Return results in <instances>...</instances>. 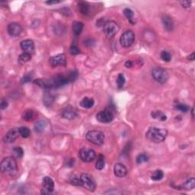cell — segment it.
I'll return each instance as SVG.
<instances>
[{
  "mask_svg": "<svg viewBox=\"0 0 195 195\" xmlns=\"http://www.w3.org/2000/svg\"><path fill=\"white\" fill-rule=\"evenodd\" d=\"M0 170L5 175L12 176L15 175L18 171L16 159L12 156L4 158L0 163Z\"/></svg>",
  "mask_w": 195,
  "mask_h": 195,
  "instance_id": "1",
  "label": "cell"
},
{
  "mask_svg": "<svg viewBox=\"0 0 195 195\" xmlns=\"http://www.w3.org/2000/svg\"><path fill=\"white\" fill-rule=\"evenodd\" d=\"M168 136V130L158 127H150L146 134V137L151 142L159 143L163 142Z\"/></svg>",
  "mask_w": 195,
  "mask_h": 195,
  "instance_id": "2",
  "label": "cell"
},
{
  "mask_svg": "<svg viewBox=\"0 0 195 195\" xmlns=\"http://www.w3.org/2000/svg\"><path fill=\"white\" fill-rule=\"evenodd\" d=\"M86 139L97 146H102L105 143V134L101 130H89L86 134Z\"/></svg>",
  "mask_w": 195,
  "mask_h": 195,
  "instance_id": "3",
  "label": "cell"
},
{
  "mask_svg": "<svg viewBox=\"0 0 195 195\" xmlns=\"http://www.w3.org/2000/svg\"><path fill=\"white\" fill-rule=\"evenodd\" d=\"M152 76L160 84H165L168 82L169 79L168 72L166 70L162 67H156L152 70Z\"/></svg>",
  "mask_w": 195,
  "mask_h": 195,
  "instance_id": "4",
  "label": "cell"
},
{
  "mask_svg": "<svg viewBox=\"0 0 195 195\" xmlns=\"http://www.w3.org/2000/svg\"><path fill=\"white\" fill-rule=\"evenodd\" d=\"M96 119L98 121L102 124H108L113 121L115 119V112L114 110L111 108H106V109L103 110L98 112L96 115Z\"/></svg>",
  "mask_w": 195,
  "mask_h": 195,
  "instance_id": "5",
  "label": "cell"
},
{
  "mask_svg": "<svg viewBox=\"0 0 195 195\" xmlns=\"http://www.w3.org/2000/svg\"><path fill=\"white\" fill-rule=\"evenodd\" d=\"M135 41V34L132 30H127L120 37V44L123 47H130Z\"/></svg>",
  "mask_w": 195,
  "mask_h": 195,
  "instance_id": "6",
  "label": "cell"
},
{
  "mask_svg": "<svg viewBox=\"0 0 195 195\" xmlns=\"http://www.w3.org/2000/svg\"><path fill=\"white\" fill-rule=\"evenodd\" d=\"M82 186L91 192H94L96 189V183L93 177L87 173H82L80 175Z\"/></svg>",
  "mask_w": 195,
  "mask_h": 195,
  "instance_id": "7",
  "label": "cell"
},
{
  "mask_svg": "<svg viewBox=\"0 0 195 195\" xmlns=\"http://www.w3.org/2000/svg\"><path fill=\"white\" fill-rule=\"evenodd\" d=\"M119 29H120L119 25L114 21H108L103 26V31H104L105 34L108 38H111L116 35L117 32H119Z\"/></svg>",
  "mask_w": 195,
  "mask_h": 195,
  "instance_id": "8",
  "label": "cell"
},
{
  "mask_svg": "<svg viewBox=\"0 0 195 195\" xmlns=\"http://www.w3.org/2000/svg\"><path fill=\"white\" fill-rule=\"evenodd\" d=\"M79 156L82 161L85 163H91L96 158V153L95 150L89 148H82L79 150Z\"/></svg>",
  "mask_w": 195,
  "mask_h": 195,
  "instance_id": "9",
  "label": "cell"
},
{
  "mask_svg": "<svg viewBox=\"0 0 195 195\" xmlns=\"http://www.w3.org/2000/svg\"><path fill=\"white\" fill-rule=\"evenodd\" d=\"M54 190V182L51 178L46 176L43 178V188L41 190V194H49L52 193Z\"/></svg>",
  "mask_w": 195,
  "mask_h": 195,
  "instance_id": "10",
  "label": "cell"
},
{
  "mask_svg": "<svg viewBox=\"0 0 195 195\" xmlns=\"http://www.w3.org/2000/svg\"><path fill=\"white\" fill-rule=\"evenodd\" d=\"M50 63L53 67H56L59 66H66V56L64 53H60L56 56H51L49 60Z\"/></svg>",
  "mask_w": 195,
  "mask_h": 195,
  "instance_id": "11",
  "label": "cell"
},
{
  "mask_svg": "<svg viewBox=\"0 0 195 195\" xmlns=\"http://www.w3.org/2000/svg\"><path fill=\"white\" fill-rule=\"evenodd\" d=\"M7 30H8V33L10 36L15 37H18L22 34V27L18 23L12 22V23H10L8 25Z\"/></svg>",
  "mask_w": 195,
  "mask_h": 195,
  "instance_id": "12",
  "label": "cell"
},
{
  "mask_svg": "<svg viewBox=\"0 0 195 195\" xmlns=\"http://www.w3.org/2000/svg\"><path fill=\"white\" fill-rule=\"evenodd\" d=\"M20 46L22 51H24V53H27L32 55L34 52V48H35V46H34V43L32 40H24V41H22L21 42Z\"/></svg>",
  "mask_w": 195,
  "mask_h": 195,
  "instance_id": "13",
  "label": "cell"
},
{
  "mask_svg": "<svg viewBox=\"0 0 195 195\" xmlns=\"http://www.w3.org/2000/svg\"><path fill=\"white\" fill-rule=\"evenodd\" d=\"M61 116L63 118L68 119V120H72L78 116V112L74 108L71 106H67L65 108H63L62 111Z\"/></svg>",
  "mask_w": 195,
  "mask_h": 195,
  "instance_id": "14",
  "label": "cell"
},
{
  "mask_svg": "<svg viewBox=\"0 0 195 195\" xmlns=\"http://www.w3.org/2000/svg\"><path fill=\"white\" fill-rule=\"evenodd\" d=\"M18 136H20L18 128H12L4 136L3 140L6 143H12L15 142V139L18 137Z\"/></svg>",
  "mask_w": 195,
  "mask_h": 195,
  "instance_id": "15",
  "label": "cell"
},
{
  "mask_svg": "<svg viewBox=\"0 0 195 195\" xmlns=\"http://www.w3.org/2000/svg\"><path fill=\"white\" fill-rule=\"evenodd\" d=\"M162 22L164 28L167 32H171L174 30V22L172 18L168 15H163L162 17Z\"/></svg>",
  "mask_w": 195,
  "mask_h": 195,
  "instance_id": "16",
  "label": "cell"
},
{
  "mask_svg": "<svg viewBox=\"0 0 195 195\" xmlns=\"http://www.w3.org/2000/svg\"><path fill=\"white\" fill-rule=\"evenodd\" d=\"M114 173L118 178H124L127 175V169L122 163H116L114 166Z\"/></svg>",
  "mask_w": 195,
  "mask_h": 195,
  "instance_id": "17",
  "label": "cell"
},
{
  "mask_svg": "<svg viewBox=\"0 0 195 195\" xmlns=\"http://www.w3.org/2000/svg\"><path fill=\"white\" fill-rule=\"evenodd\" d=\"M84 27V24L81 22H78V21H75L72 23V32H73L74 34L76 36L81 34L82 32Z\"/></svg>",
  "mask_w": 195,
  "mask_h": 195,
  "instance_id": "18",
  "label": "cell"
},
{
  "mask_svg": "<svg viewBox=\"0 0 195 195\" xmlns=\"http://www.w3.org/2000/svg\"><path fill=\"white\" fill-rule=\"evenodd\" d=\"M95 101L93 98H89V97H85L82 101H80L79 105L82 108H86V109H89V108H92L94 106Z\"/></svg>",
  "mask_w": 195,
  "mask_h": 195,
  "instance_id": "19",
  "label": "cell"
},
{
  "mask_svg": "<svg viewBox=\"0 0 195 195\" xmlns=\"http://www.w3.org/2000/svg\"><path fill=\"white\" fill-rule=\"evenodd\" d=\"M78 8L79 12L85 15H88L89 13V11H90L89 5L86 2H79L78 4Z\"/></svg>",
  "mask_w": 195,
  "mask_h": 195,
  "instance_id": "20",
  "label": "cell"
},
{
  "mask_svg": "<svg viewBox=\"0 0 195 195\" xmlns=\"http://www.w3.org/2000/svg\"><path fill=\"white\" fill-rule=\"evenodd\" d=\"M124 14L126 16V18H127L130 24H132L133 25H134L136 24V20L135 18H134V13L130 8H126L124 10Z\"/></svg>",
  "mask_w": 195,
  "mask_h": 195,
  "instance_id": "21",
  "label": "cell"
},
{
  "mask_svg": "<svg viewBox=\"0 0 195 195\" xmlns=\"http://www.w3.org/2000/svg\"><path fill=\"white\" fill-rule=\"evenodd\" d=\"M46 127V123L44 120H39V121L36 122L34 124V130L36 133L41 134L43 131L45 130Z\"/></svg>",
  "mask_w": 195,
  "mask_h": 195,
  "instance_id": "22",
  "label": "cell"
},
{
  "mask_svg": "<svg viewBox=\"0 0 195 195\" xmlns=\"http://www.w3.org/2000/svg\"><path fill=\"white\" fill-rule=\"evenodd\" d=\"M151 116L153 118L157 119V120H161V121H165V120H167L166 115L161 111H153L151 113Z\"/></svg>",
  "mask_w": 195,
  "mask_h": 195,
  "instance_id": "23",
  "label": "cell"
},
{
  "mask_svg": "<svg viewBox=\"0 0 195 195\" xmlns=\"http://www.w3.org/2000/svg\"><path fill=\"white\" fill-rule=\"evenodd\" d=\"M105 158L104 155L99 154L98 156L97 162H96L95 164V168H97L98 170H102V169L105 168Z\"/></svg>",
  "mask_w": 195,
  "mask_h": 195,
  "instance_id": "24",
  "label": "cell"
},
{
  "mask_svg": "<svg viewBox=\"0 0 195 195\" xmlns=\"http://www.w3.org/2000/svg\"><path fill=\"white\" fill-rule=\"evenodd\" d=\"M31 60H32V54H29V53H23L18 56V61L21 65H24L27 63V62L30 61Z\"/></svg>",
  "mask_w": 195,
  "mask_h": 195,
  "instance_id": "25",
  "label": "cell"
},
{
  "mask_svg": "<svg viewBox=\"0 0 195 195\" xmlns=\"http://www.w3.org/2000/svg\"><path fill=\"white\" fill-rule=\"evenodd\" d=\"M182 188L184 190H187V191H190V190L194 189L195 188V179L194 178H191L189 180H188L187 182H184V184L182 185Z\"/></svg>",
  "mask_w": 195,
  "mask_h": 195,
  "instance_id": "26",
  "label": "cell"
},
{
  "mask_svg": "<svg viewBox=\"0 0 195 195\" xmlns=\"http://www.w3.org/2000/svg\"><path fill=\"white\" fill-rule=\"evenodd\" d=\"M34 117V112L32 109H27L22 114V118L26 121H30Z\"/></svg>",
  "mask_w": 195,
  "mask_h": 195,
  "instance_id": "27",
  "label": "cell"
},
{
  "mask_svg": "<svg viewBox=\"0 0 195 195\" xmlns=\"http://www.w3.org/2000/svg\"><path fill=\"white\" fill-rule=\"evenodd\" d=\"M19 135L22 138H27L31 136V130L27 127H21L18 128Z\"/></svg>",
  "mask_w": 195,
  "mask_h": 195,
  "instance_id": "28",
  "label": "cell"
},
{
  "mask_svg": "<svg viewBox=\"0 0 195 195\" xmlns=\"http://www.w3.org/2000/svg\"><path fill=\"white\" fill-rule=\"evenodd\" d=\"M164 177V173L162 170L158 169V170H156L153 173V175L151 176V178L153 181H160Z\"/></svg>",
  "mask_w": 195,
  "mask_h": 195,
  "instance_id": "29",
  "label": "cell"
},
{
  "mask_svg": "<svg viewBox=\"0 0 195 195\" xmlns=\"http://www.w3.org/2000/svg\"><path fill=\"white\" fill-rule=\"evenodd\" d=\"M69 181H70V184H73V185L82 186V182H81V178H80V177H79V176H77L76 175L70 176Z\"/></svg>",
  "mask_w": 195,
  "mask_h": 195,
  "instance_id": "30",
  "label": "cell"
},
{
  "mask_svg": "<svg viewBox=\"0 0 195 195\" xmlns=\"http://www.w3.org/2000/svg\"><path fill=\"white\" fill-rule=\"evenodd\" d=\"M126 82V79L125 77H124V74L120 73L118 76H117V87L119 89H121L123 88V86L124 85Z\"/></svg>",
  "mask_w": 195,
  "mask_h": 195,
  "instance_id": "31",
  "label": "cell"
},
{
  "mask_svg": "<svg viewBox=\"0 0 195 195\" xmlns=\"http://www.w3.org/2000/svg\"><path fill=\"white\" fill-rule=\"evenodd\" d=\"M160 57H161V59L163 61L168 63V62H170L171 60H172V55H171V53L168 52V51H162L161 53H160Z\"/></svg>",
  "mask_w": 195,
  "mask_h": 195,
  "instance_id": "32",
  "label": "cell"
},
{
  "mask_svg": "<svg viewBox=\"0 0 195 195\" xmlns=\"http://www.w3.org/2000/svg\"><path fill=\"white\" fill-rule=\"evenodd\" d=\"M175 108L178 111L183 112V113H186V112L188 111L190 109V108L187 105L182 104V103H178V104H176Z\"/></svg>",
  "mask_w": 195,
  "mask_h": 195,
  "instance_id": "33",
  "label": "cell"
},
{
  "mask_svg": "<svg viewBox=\"0 0 195 195\" xmlns=\"http://www.w3.org/2000/svg\"><path fill=\"white\" fill-rule=\"evenodd\" d=\"M13 153L16 158H21L24 156V150L20 146H17V147H15L13 149Z\"/></svg>",
  "mask_w": 195,
  "mask_h": 195,
  "instance_id": "34",
  "label": "cell"
},
{
  "mask_svg": "<svg viewBox=\"0 0 195 195\" xmlns=\"http://www.w3.org/2000/svg\"><path fill=\"white\" fill-rule=\"evenodd\" d=\"M149 160V156L146 154L142 153V154H139V156L137 157V164H142L143 163H146Z\"/></svg>",
  "mask_w": 195,
  "mask_h": 195,
  "instance_id": "35",
  "label": "cell"
},
{
  "mask_svg": "<svg viewBox=\"0 0 195 195\" xmlns=\"http://www.w3.org/2000/svg\"><path fill=\"white\" fill-rule=\"evenodd\" d=\"M44 101L46 105H51L53 101V96L51 94V93H46L44 97Z\"/></svg>",
  "mask_w": 195,
  "mask_h": 195,
  "instance_id": "36",
  "label": "cell"
},
{
  "mask_svg": "<svg viewBox=\"0 0 195 195\" xmlns=\"http://www.w3.org/2000/svg\"><path fill=\"white\" fill-rule=\"evenodd\" d=\"M70 53H71L72 55H77L79 53H80V51L79 50V48L77 47V46L76 44H72V45L70 46Z\"/></svg>",
  "mask_w": 195,
  "mask_h": 195,
  "instance_id": "37",
  "label": "cell"
},
{
  "mask_svg": "<svg viewBox=\"0 0 195 195\" xmlns=\"http://www.w3.org/2000/svg\"><path fill=\"white\" fill-rule=\"evenodd\" d=\"M32 79V75L31 74H27L22 79V83H26V82H30Z\"/></svg>",
  "mask_w": 195,
  "mask_h": 195,
  "instance_id": "38",
  "label": "cell"
},
{
  "mask_svg": "<svg viewBox=\"0 0 195 195\" xmlns=\"http://www.w3.org/2000/svg\"><path fill=\"white\" fill-rule=\"evenodd\" d=\"M95 43V40L92 38L86 39L85 41V44L87 46H89V47H91V46H92L93 45H94Z\"/></svg>",
  "mask_w": 195,
  "mask_h": 195,
  "instance_id": "39",
  "label": "cell"
},
{
  "mask_svg": "<svg viewBox=\"0 0 195 195\" xmlns=\"http://www.w3.org/2000/svg\"><path fill=\"white\" fill-rule=\"evenodd\" d=\"M8 103L6 99H2L1 100V103H0V108H1L2 110H4V109H6V108H8Z\"/></svg>",
  "mask_w": 195,
  "mask_h": 195,
  "instance_id": "40",
  "label": "cell"
},
{
  "mask_svg": "<svg viewBox=\"0 0 195 195\" xmlns=\"http://www.w3.org/2000/svg\"><path fill=\"white\" fill-rule=\"evenodd\" d=\"M180 3L182 6V7H184V8H190L191 5V1H183V2H180Z\"/></svg>",
  "mask_w": 195,
  "mask_h": 195,
  "instance_id": "41",
  "label": "cell"
},
{
  "mask_svg": "<svg viewBox=\"0 0 195 195\" xmlns=\"http://www.w3.org/2000/svg\"><path fill=\"white\" fill-rule=\"evenodd\" d=\"M74 160L73 158H67L66 160V165L68 167H72L74 165Z\"/></svg>",
  "mask_w": 195,
  "mask_h": 195,
  "instance_id": "42",
  "label": "cell"
},
{
  "mask_svg": "<svg viewBox=\"0 0 195 195\" xmlns=\"http://www.w3.org/2000/svg\"><path fill=\"white\" fill-rule=\"evenodd\" d=\"M133 65H134V63H133V62L131 60H127V61H126L125 64H124V66L127 68H131L133 66Z\"/></svg>",
  "mask_w": 195,
  "mask_h": 195,
  "instance_id": "43",
  "label": "cell"
},
{
  "mask_svg": "<svg viewBox=\"0 0 195 195\" xmlns=\"http://www.w3.org/2000/svg\"><path fill=\"white\" fill-rule=\"evenodd\" d=\"M188 59L189 60H191V61H193V60H194L195 59V53H192L191 55H189V56L188 57Z\"/></svg>",
  "mask_w": 195,
  "mask_h": 195,
  "instance_id": "44",
  "label": "cell"
},
{
  "mask_svg": "<svg viewBox=\"0 0 195 195\" xmlns=\"http://www.w3.org/2000/svg\"><path fill=\"white\" fill-rule=\"evenodd\" d=\"M60 1H48V2H46V4H49V5H51V4H57V3H60Z\"/></svg>",
  "mask_w": 195,
  "mask_h": 195,
  "instance_id": "45",
  "label": "cell"
}]
</instances>
